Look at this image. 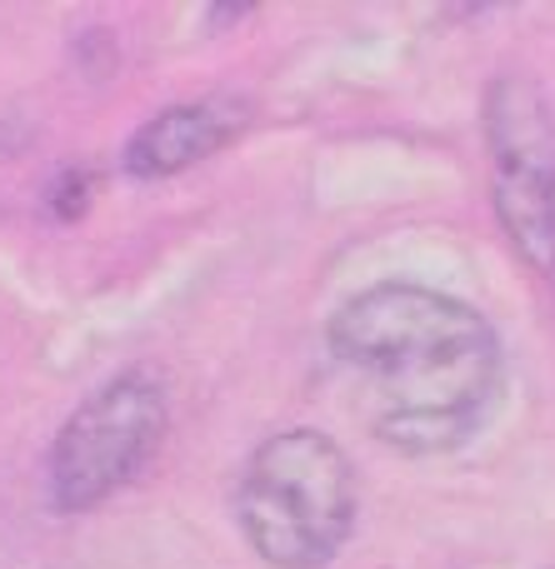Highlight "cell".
Segmentation results:
<instances>
[{
    "label": "cell",
    "instance_id": "3",
    "mask_svg": "<svg viewBox=\"0 0 555 569\" xmlns=\"http://www.w3.org/2000/svg\"><path fill=\"white\" fill-rule=\"evenodd\" d=\"M170 425L166 385L150 370H120L86 395L56 430L46 455V495L56 510H96L126 490L160 450Z\"/></svg>",
    "mask_w": 555,
    "mask_h": 569
},
{
    "label": "cell",
    "instance_id": "5",
    "mask_svg": "<svg viewBox=\"0 0 555 569\" xmlns=\"http://www.w3.org/2000/svg\"><path fill=\"white\" fill-rule=\"evenodd\" d=\"M250 126V106L236 96H200V100H180V106L150 116L136 136L126 140V166L130 180H166L190 170L196 160L216 156L220 146L240 136Z\"/></svg>",
    "mask_w": 555,
    "mask_h": 569
},
{
    "label": "cell",
    "instance_id": "1",
    "mask_svg": "<svg viewBox=\"0 0 555 569\" xmlns=\"http://www.w3.org/2000/svg\"><path fill=\"white\" fill-rule=\"evenodd\" d=\"M330 360L370 440L406 460L456 455L490 425L506 390V345L460 295L386 280L326 320Z\"/></svg>",
    "mask_w": 555,
    "mask_h": 569
},
{
    "label": "cell",
    "instance_id": "4",
    "mask_svg": "<svg viewBox=\"0 0 555 569\" xmlns=\"http://www.w3.org/2000/svg\"><path fill=\"white\" fill-rule=\"evenodd\" d=\"M490 200L501 230L531 270H555V126L531 76H496L486 90Z\"/></svg>",
    "mask_w": 555,
    "mask_h": 569
},
{
    "label": "cell",
    "instance_id": "2",
    "mask_svg": "<svg viewBox=\"0 0 555 569\" xmlns=\"http://www.w3.org/2000/svg\"><path fill=\"white\" fill-rule=\"evenodd\" d=\"M360 485L326 430H280L250 450L236 485V525L260 565L326 569L346 550Z\"/></svg>",
    "mask_w": 555,
    "mask_h": 569
}]
</instances>
